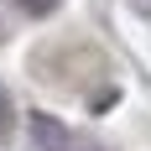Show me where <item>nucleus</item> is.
I'll use <instances>...</instances> for the list:
<instances>
[{
    "label": "nucleus",
    "instance_id": "nucleus-2",
    "mask_svg": "<svg viewBox=\"0 0 151 151\" xmlns=\"http://www.w3.org/2000/svg\"><path fill=\"white\" fill-rule=\"evenodd\" d=\"M21 5H26V11H52L58 0H21Z\"/></svg>",
    "mask_w": 151,
    "mask_h": 151
},
{
    "label": "nucleus",
    "instance_id": "nucleus-3",
    "mask_svg": "<svg viewBox=\"0 0 151 151\" xmlns=\"http://www.w3.org/2000/svg\"><path fill=\"white\" fill-rule=\"evenodd\" d=\"M136 5H141V16H151V0H136Z\"/></svg>",
    "mask_w": 151,
    "mask_h": 151
},
{
    "label": "nucleus",
    "instance_id": "nucleus-1",
    "mask_svg": "<svg viewBox=\"0 0 151 151\" xmlns=\"http://www.w3.org/2000/svg\"><path fill=\"white\" fill-rule=\"evenodd\" d=\"M5 125H11V99L0 94V130H5Z\"/></svg>",
    "mask_w": 151,
    "mask_h": 151
}]
</instances>
